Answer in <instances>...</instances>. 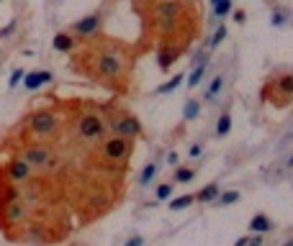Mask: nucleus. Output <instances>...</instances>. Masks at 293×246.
<instances>
[{
    "instance_id": "obj_1",
    "label": "nucleus",
    "mask_w": 293,
    "mask_h": 246,
    "mask_svg": "<svg viewBox=\"0 0 293 246\" xmlns=\"http://www.w3.org/2000/svg\"><path fill=\"white\" fill-rule=\"evenodd\" d=\"M131 139L129 136H111L108 141H103V154L108 156V159H114V162H119V159H124L126 154H131Z\"/></svg>"
},
{
    "instance_id": "obj_2",
    "label": "nucleus",
    "mask_w": 293,
    "mask_h": 246,
    "mask_svg": "<svg viewBox=\"0 0 293 246\" xmlns=\"http://www.w3.org/2000/svg\"><path fill=\"white\" fill-rule=\"evenodd\" d=\"M111 128H114V133H119V136H129V139L142 133V123H139L137 116H119V118L111 121Z\"/></svg>"
},
{
    "instance_id": "obj_3",
    "label": "nucleus",
    "mask_w": 293,
    "mask_h": 246,
    "mask_svg": "<svg viewBox=\"0 0 293 246\" xmlns=\"http://www.w3.org/2000/svg\"><path fill=\"white\" fill-rule=\"evenodd\" d=\"M77 126H80V133H82L85 139H101L103 136V128H106V123L98 116H93V113L82 116Z\"/></svg>"
},
{
    "instance_id": "obj_4",
    "label": "nucleus",
    "mask_w": 293,
    "mask_h": 246,
    "mask_svg": "<svg viewBox=\"0 0 293 246\" xmlns=\"http://www.w3.org/2000/svg\"><path fill=\"white\" fill-rule=\"evenodd\" d=\"M98 26H101V18L98 16H85V18H80V21H75V24H72V34L87 39V36H93L98 31Z\"/></svg>"
},
{
    "instance_id": "obj_5",
    "label": "nucleus",
    "mask_w": 293,
    "mask_h": 246,
    "mask_svg": "<svg viewBox=\"0 0 293 246\" xmlns=\"http://www.w3.org/2000/svg\"><path fill=\"white\" fill-rule=\"evenodd\" d=\"M54 126H57V118L49 110H39V113L31 116V128L36 133H49V131H54Z\"/></svg>"
},
{
    "instance_id": "obj_6",
    "label": "nucleus",
    "mask_w": 293,
    "mask_h": 246,
    "mask_svg": "<svg viewBox=\"0 0 293 246\" xmlns=\"http://www.w3.org/2000/svg\"><path fill=\"white\" fill-rule=\"evenodd\" d=\"M24 162H29L31 167H41V164H47L49 162V149H44V146H31L24 151Z\"/></svg>"
},
{
    "instance_id": "obj_7",
    "label": "nucleus",
    "mask_w": 293,
    "mask_h": 246,
    "mask_svg": "<svg viewBox=\"0 0 293 246\" xmlns=\"http://www.w3.org/2000/svg\"><path fill=\"white\" fill-rule=\"evenodd\" d=\"M24 85H26V90H36V87H41L44 82H52V75L47 70H39V72H24Z\"/></svg>"
},
{
    "instance_id": "obj_8",
    "label": "nucleus",
    "mask_w": 293,
    "mask_h": 246,
    "mask_svg": "<svg viewBox=\"0 0 293 246\" xmlns=\"http://www.w3.org/2000/svg\"><path fill=\"white\" fill-rule=\"evenodd\" d=\"M8 174H11V180H26L31 174V164L24 162V159H13L8 164Z\"/></svg>"
},
{
    "instance_id": "obj_9",
    "label": "nucleus",
    "mask_w": 293,
    "mask_h": 246,
    "mask_svg": "<svg viewBox=\"0 0 293 246\" xmlns=\"http://www.w3.org/2000/svg\"><path fill=\"white\" fill-rule=\"evenodd\" d=\"M250 228H252L255 233H267L270 228H273V220H270L265 213H257V215L250 220Z\"/></svg>"
},
{
    "instance_id": "obj_10",
    "label": "nucleus",
    "mask_w": 293,
    "mask_h": 246,
    "mask_svg": "<svg viewBox=\"0 0 293 246\" xmlns=\"http://www.w3.org/2000/svg\"><path fill=\"white\" fill-rule=\"evenodd\" d=\"M54 49L57 52H72L75 49V36L72 34H64V31L57 34L54 36Z\"/></svg>"
},
{
    "instance_id": "obj_11",
    "label": "nucleus",
    "mask_w": 293,
    "mask_h": 246,
    "mask_svg": "<svg viewBox=\"0 0 293 246\" xmlns=\"http://www.w3.org/2000/svg\"><path fill=\"white\" fill-rule=\"evenodd\" d=\"M219 192H221L219 185H206V187H201V192H196V200L198 203H214Z\"/></svg>"
},
{
    "instance_id": "obj_12",
    "label": "nucleus",
    "mask_w": 293,
    "mask_h": 246,
    "mask_svg": "<svg viewBox=\"0 0 293 246\" xmlns=\"http://www.w3.org/2000/svg\"><path fill=\"white\" fill-rule=\"evenodd\" d=\"M177 57H180V49H162V52H160V70L167 72L170 64H175Z\"/></svg>"
},
{
    "instance_id": "obj_13",
    "label": "nucleus",
    "mask_w": 293,
    "mask_h": 246,
    "mask_svg": "<svg viewBox=\"0 0 293 246\" xmlns=\"http://www.w3.org/2000/svg\"><path fill=\"white\" fill-rule=\"evenodd\" d=\"M211 13L216 18H224L232 13V0H211Z\"/></svg>"
},
{
    "instance_id": "obj_14",
    "label": "nucleus",
    "mask_w": 293,
    "mask_h": 246,
    "mask_svg": "<svg viewBox=\"0 0 293 246\" xmlns=\"http://www.w3.org/2000/svg\"><path fill=\"white\" fill-rule=\"evenodd\" d=\"M193 203H196V195H193V192H185V195L170 200V210H183V208H188V205H193Z\"/></svg>"
},
{
    "instance_id": "obj_15",
    "label": "nucleus",
    "mask_w": 293,
    "mask_h": 246,
    "mask_svg": "<svg viewBox=\"0 0 293 246\" xmlns=\"http://www.w3.org/2000/svg\"><path fill=\"white\" fill-rule=\"evenodd\" d=\"M193 177H196V169H193V167H180V169H175V177H172V182L183 185V182H190Z\"/></svg>"
},
{
    "instance_id": "obj_16",
    "label": "nucleus",
    "mask_w": 293,
    "mask_h": 246,
    "mask_svg": "<svg viewBox=\"0 0 293 246\" xmlns=\"http://www.w3.org/2000/svg\"><path fill=\"white\" fill-rule=\"evenodd\" d=\"M183 80H185L183 75H175V77H172L170 82H165V85H160V87H157V93H160V95H167V93H175V90H177V87H180V85H183Z\"/></svg>"
},
{
    "instance_id": "obj_17",
    "label": "nucleus",
    "mask_w": 293,
    "mask_h": 246,
    "mask_svg": "<svg viewBox=\"0 0 293 246\" xmlns=\"http://www.w3.org/2000/svg\"><path fill=\"white\" fill-rule=\"evenodd\" d=\"M229 131H232V116H229V113H221V118H219V123H216V136L224 139Z\"/></svg>"
},
{
    "instance_id": "obj_18",
    "label": "nucleus",
    "mask_w": 293,
    "mask_h": 246,
    "mask_svg": "<svg viewBox=\"0 0 293 246\" xmlns=\"http://www.w3.org/2000/svg\"><path fill=\"white\" fill-rule=\"evenodd\" d=\"M275 87L283 93V98H290V93H293V75H288V72H285V75L275 82Z\"/></svg>"
},
{
    "instance_id": "obj_19",
    "label": "nucleus",
    "mask_w": 293,
    "mask_h": 246,
    "mask_svg": "<svg viewBox=\"0 0 293 246\" xmlns=\"http://www.w3.org/2000/svg\"><path fill=\"white\" fill-rule=\"evenodd\" d=\"M239 200V192L237 190H227V192H219L216 195V203L219 205H232V203H237Z\"/></svg>"
},
{
    "instance_id": "obj_20",
    "label": "nucleus",
    "mask_w": 293,
    "mask_h": 246,
    "mask_svg": "<svg viewBox=\"0 0 293 246\" xmlns=\"http://www.w3.org/2000/svg\"><path fill=\"white\" fill-rule=\"evenodd\" d=\"M221 87H224V77H214V80H211V85L206 87V100H214V98L219 95Z\"/></svg>"
},
{
    "instance_id": "obj_21",
    "label": "nucleus",
    "mask_w": 293,
    "mask_h": 246,
    "mask_svg": "<svg viewBox=\"0 0 293 246\" xmlns=\"http://www.w3.org/2000/svg\"><path fill=\"white\" fill-rule=\"evenodd\" d=\"M204 72H206V62H198V67L188 75V85H190V87H196V85L201 82V77H204Z\"/></svg>"
},
{
    "instance_id": "obj_22",
    "label": "nucleus",
    "mask_w": 293,
    "mask_h": 246,
    "mask_svg": "<svg viewBox=\"0 0 293 246\" xmlns=\"http://www.w3.org/2000/svg\"><path fill=\"white\" fill-rule=\"evenodd\" d=\"M198 110H201V103H198V100H188L185 108H183V118H185V121L196 118V116H198Z\"/></svg>"
},
{
    "instance_id": "obj_23",
    "label": "nucleus",
    "mask_w": 293,
    "mask_h": 246,
    "mask_svg": "<svg viewBox=\"0 0 293 246\" xmlns=\"http://www.w3.org/2000/svg\"><path fill=\"white\" fill-rule=\"evenodd\" d=\"M154 174H157V164H147L139 174V185H149L154 180Z\"/></svg>"
},
{
    "instance_id": "obj_24",
    "label": "nucleus",
    "mask_w": 293,
    "mask_h": 246,
    "mask_svg": "<svg viewBox=\"0 0 293 246\" xmlns=\"http://www.w3.org/2000/svg\"><path fill=\"white\" fill-rule=\"evenodd\" d=\"M172 187H175V185H170V182L157 185V190H154V197H157V200H167V197L172 195Z\"/></svg>"
},
{
    "instance_id": "obj_25",
    "label": "nucleus",
    "mask_w": 293,
    "mask_h": 246,
    "mask_svg": "<svg viewBox=\"0 0 293 246\" xmlns=\"http://www.w3.org/2000/svg\"><path fill=\"white\" fill-rule=\"evenodd\" d=\"M224 36H227V29H224V26H219V29L214 31V36H211V41H209V44H211V49H214V47H219V44L224 41Z\"/></svg>"
},
{
    "instance_id": "obj_26",
    "label": "nucleus",
    "mask_w": 293,
    "mask_h": 246,
    "mask_svg": "<svg viewBox=\"0 0 293 246\" xmlns=\"http://www.w3.org/2000/svg\"><path fill=\"white\" fill-rule=\"evenodd\" d=\"M21 77H24V70H13V75H11V82H8V87H18V85H21Z\"/></svg>"
},
{
    "instance_id": "obj_27",
    "label": "nucleus",
    "mask_w": 293,
    "mask_h": 246,
    "mask_svg": "<svg viewBox=\"0 0 293 246\" xmlns=\"http://www.w3.org/2000/svg\"><path fill=\"white\" fill-rule=\"evenodd\" d=\"M285 24V11H273V26H283Z\"/></svg>"
},
{
    "instance_id": "obj_28",
    "label": "nucleus",
    "mask_w": 293,
    "mask_h": 246,
    "mask_svg": "<svg viewBox=\"0 0 293 246\" xmlns=\"http://www.w3.org/2000/svg\"><path fill=\"white\" fill-rule=\"evenodd\" d=\"M201 151H204V146H201V144H193V146L188 149V156H190V159H198Z\"/></svg>"
},
{
    "instance_id": "obj_29",
    "label": "nucleus",
    "mask_w": 293,
    "mask_h": 246,
    "mask_svg": "<svg viewBox=\"0 0 293 246\" xmlns=\"http://www.w3.org/2000/svg\"><path fill=\"white\" fill-rule=\"evenodd\" d=\"M16 31V24H8L6 29H0V39H6V36H11Z\"/></svg>"
},
{
    "instance_id": "obj_30",
    "label": "nucleus",
    "mask_w": 293,
    "mask_h": 246,
    "mask_svg": "<svg viewBox=\"0 0 293 246\" xmlns=\"http://www.w3.org/2000/svg\"><path fill=\"white\" fill-rule=\"evenodd\" d=\"M234 21H237V24H244V21H247V13L239 8V11H234Z\"/></svg>"
},
{
    "instance_id": "obj_31",
    "label": "nucleus",
    "mask_w": 293,
    "mask_h": 246,
    "mask_svg": "<svg viewBox=\"0 0 293 246\" xmlns=\"http://www.w3.org/2000/svg\"><path fill=\"white\" fill-rule=\"evenodd\" d=\"M129 246H142V236H131L129 238Z\"/></svg>"
},
{
    "instance_id": "obj_32",
    "label": "nucleus",
    "mask_w": 293,
    "mask_h": 246,
    "mask_svg": "<svg viewBox=\"0 0 293 246\" xmlns=\"http://www.w3.org/2000/svg\"><path fill=\"white\" fill-rule=\"evenodd\" d=\"M247 243H252V246H260V243H262V238H260V236H250V241H247Z\"/></svg>"
},
{
    "instance_id": "obj_33",
    "label": "nucleus",
    "mask_w": 293,
    "mask_h": 246,
    "mask_svg": "<svg viewBox=\"0 0 293 246\" xmlns=\"http://www.w3.org/2000/svg\"><path fill=\"white\" fill-rule=\"evenodd\" d=\"M167 162H170V164H175V162H177V154H175V151H170V154H167Z\"/></svg>"
}]
</instances>
